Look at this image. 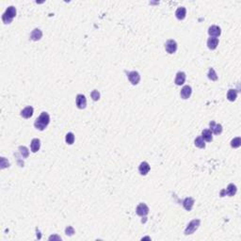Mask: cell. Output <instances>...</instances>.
Returning a JSON list of instances; mask_svg holds the SVG:
<instances>
[{
    "instance_id": "1",
    "label": "cell",
    "mask_w": 241,
    "mask_h": 241,
    "mask_svg": "<svg viewBox=\"0 0 241 241\" xmlns=\"http://www.w3.org/2000/svg\"><path fill=\"white\" fill-rule=\"evenodd\" d=\"M49 123H50V116H49V114L47 112L43 111L36 119V121L34 123V126H35L36 129H38L40 131H42V130H44L47 127Z\"/></svg>"
},
{
    "instance_id": "2",
    "label": "cell",
    "mask_w": 241,
    "mask_h": 241,
    "mask_svg": "<svg viewBox=\"0 0 241 241\" xmlns=\"http://www.w3.org/2000/svg\"><path fill=\"white\" fill-rule=\"evenodd\" d=\"M16 16V9L13 6H10L2 15V21L4 24L11 23L12 19Z\"/></svg>"
},
{
    "instance_id": "3",
    "label": "cell",
    "mask_w": 241,
    "mask_h": 241,
    "mask_svg": "<svg viewBox=\"0 0 241 241\" xmlns=\"http://www.w3.org/2000/svg\"><path fill=\"white\" fill-rule=\"evenodd\" d=\"M201 224V221L200 220H193L191 221L189 224H187L185 230V234L189 235V234H192L200 226Z\"/></svg>"
},
{
    "instance_id": "4",
    "label": "cell",
    "mask_w": 241,
    "mask_h": 241,
    "mask_svg": "<svg viewBox=\"0 0 241 241\" xmlns=\"http://www.w3.org/2000/svg\"><path fill=\"white\" fill-rule=\"evenodd\" d=\"M136 213L141 217H145L149 214V207L146 205V203H141L136 208Z\"/></svg>"
},
{
    "instance_id": "5",
    "label": "cell",
    "mask_w": 241,
    "mask_h": 241,
    "mask_svg": "<svg viewBox=\"0 0 241 241\" xmlns=\"http://www.w3.org/2000/svg\"><path fill=\"white\" fill-rule=\"evenodd\" d=\"M165 49L169 54H173L177 50V43L174 40H169L165 43Z\"/></svg>"
},
{
    "instance_id": "6",
    "label": "cell",
    "mask_w": 241,
    "mask_h": 241,
    "mask_svg": "<svg viewBox=\"0 0 241 241\" xmlns=\"http://www.w3.org/2000/svg\"><path fill=\"white\" fill-rule=\"evenodd\" d=\"M127 77L129 79V81L133 84V85H137L139 84L140 80H141V75L138 72L134 71V72H130L127 74Z\"/></svg>"
},
{
    "instance_id": "7",
    "label": "cell",
    "mask_w": 241,
    "mask_h": 241,
    "mask_svg": "<svg viewBox=\"0 0 241 241\" xmlns=\"http://www.w3.org/2000/svg\"><path fill=\"white\" fill-rule=\"evenodd\" d=\"M75 103H76V106L79 109H84L87 105V100L86 97L83 94H78L76 96L75 99Z\"/></svg>"
},
{
    "instance_id": "8",
    "label": "cell",
    "mask_w": 241,
    "mask_h": 241,
    "mask_svg": "<svg viewBox=\"0 0 241 241\" xmlns=\"http://www.w3.org/2000/svg\"><path fill=\"white\" fill-rule=\"evenodd\" d=\"M236 186L234 185V184H230V185H228V186H227V189L226 190H222L221 192V197H223L224 195H228V196H230V197H232V196H234L235 193H236Z\"/></svg>"
},
{
    "instance_id": "9",
    "label": "cell",
    "mask_w": 241,
    "mask_h": 241,
    "mask_svg": "<svg viewBox=\"0 0 241 241\" xmlns=\"http://www.w3.org/2000/svg\"><path fill=\"white\" fill-rule=\"evenodd\" d=\"M209 125H210L211 132H213L215 135H220V134H221V132H222V125L221 124L216 123L214 121H212V122H210Z\"/></svg>"
},
{
    "instance_id": "10",
    "label": "cell",
    "mask_w": 241,
    "mask_h": 241,
    "mask_svg": "<svg viewBox=\"0 0 241 241\" xmlns=\"http://www.w3.org/2000/svg\"><path fill=\"white\" fill-rule=\"evenodd\" d=\"M208 34L211 37L217 38V37H219L221 34V29L220 26H218V25H211L210 28L208 29Z\"/></svg>"
},
{
    "instance_id": "11",
    "label": "cell",
    "mask_w": 241,
    "mask_h": 241,
    "mask_svg": "<svg viewBox=\"0 0 241 241\" xmlns=\"http://www.w3.org/2000/svg\"><path fill=\"white\" fill-rule=\"evenodd\" d=\"M191 93H192V89H191V87L190 86H189V85H186V86H184L183 87V89L181 90V97L183 98V99H189L190 97V95H191Z\"/></svg>"
},
{
    "instance_id": "12",
    "label": "cell",
    "mask_w": 241,
    "mask_h": 241,
    "mask_svg": "<svg viewBox=\"0 0 241 241\" xmlns=\"http://www.w3.org/2000/svg\"><path fill=\"white\" fill-rule=\"evenodd\" d=\"M33 112H34V109L32 106H26V108H25L21 111V116L25 119H29V118L32 117Z\"/></svg>"
},
{
    "instance_id": "13",
    "label": "cell",
    "mask_w": 241,
    "mask_h": 241,
    "mask_svg": "<svg viewBox=\"0 0 241 241\" xmlns=\"http://www.w3.org/2000/svg\"><path fill=\"white\" fill-rule=\"evenodd\" d=\"M185 74L184 72H178L176 74V77H175V84L177 86H181L185 83Z\"/></svg>"
},
{
    "instance_id": "14",
    "label": "cell",
    "mask_w": 241,
    "mask_h": 241,
    "mask_svg": "<svg viewBox=\"0 0 241 241\" xmlns=\"http://www.w3.org/2000/svg\"><path fill=\"white\" fill-rule=\"evenodd\" d=\"M183 205H184V208L187 211H190L194 205V200L191 198V197H189V198H185L183 202Z\"/></svg>"
},
{
    "instance_id": "15",
    "label": "cell",
    "mask_w": 241,
    "mask_h": 241,
    "mask_svg": "<svg viewBox=\"0 0 241 241\" xmlns=\"http://www.w3.org/2000/svg\"><path fill=\"white\" fill-rule=\"evenodd\" d=\"M139 172L141 175H146L150 172V165L146 161L141 162L139 167Z\"/></svg>"
},
{
    "instance_id": "16",
    "label": "cell",
    "mask_w": 241,
    "mask_h": 241,
    "mask_svg": "<svg viewBox=\"0 0 241 241\" xmlns=\"http://www.w3.org/2000/svg\"><path fill=\"white\" fill-rule=\"evenodd\" d=\"M219 44V39L218 38H214V37H210L208 40H207V46L209 49L211 50H214L216 49L217 46Z\"/></svg>"
},
{
    "instance_id": "17",
    "label": "cell",
    "mask_w": 241,
    "mask_h": 241,
    "mask_svg": "<svg viewBox=\"0 0 241 241\" xmlns=\"http://www.w3.org/2000/svg\"><path fill=\"white\" fill-rule=\"evenodd\" d=\"M201 137L203 139V141H208V142L212 141V140H213L212 132H211V130H210V129H204V130H203V132H202V136H201Z\"/></svg>"
},
{
    "instance_id": "18",
    "label": "cell",
    "mask_w": 241,
    "mask_h": 241,
    "mask_svg": "<svg viewBox=\"0 0 241 241\" xmlns=\"http://www.w3.org/2000/svg\"><path fill=\"white\" fill-rule=\"evenodd\" d=\"M185 14H186V10H185V7H179V8L176 10V11H175V15H176V17H177L178 20H183V19H185Z\"/></svg>"
},
{
    "instance_id": "19",
    "label": "cell",
    "mask_w": 241,
    "mask_h": 241,
    "mask_svg": "<svg viewBox=\"0 0 241 241\" xmlns=\"http://www.w3.org/2000/svg\"><path fill=\"white\" fill-rule=\"evenodd\" d=\"M42 37V30L39 29H35L31 32V34H30V39H31L32 41H39Z\"/></svg>"
},
{
    "instance_id": "20",
    "label": "cell",
    "mask_w": 241,
    "mask_h": 241,
    "mask_svg": "<svg viewBox=\"0 0 241 241\" xmlns=\"http://www.w3.org/2000/svg\"><path fill=\"white\" fill-rule=\"evenodd\" d=\"M40 147H41V141L39 139H33L31 141V144H30V148H31V151L33 153H36L40 150Z\"/></svg>"
},
{
    "instance_id": "21",
    "label": "cell",
    "mask_w": 241,
    "mask_h": 241,
    "mask_svg": "<svg viewBox=\"0 0 241 241\" xmlns=\"http://www.w3.org/2000/svg\"><path fill=\"white\" fill-rule=\"evenodd\" d=\"M236 97H237V92H236V91H235V90L231 89V90H229V91H228V93H227V99H228L229 101L234 102V101H235Z\"/></svg>"
},
{
    "instance_id": "22",
    "label": "cell",
    "mask_w": 241,
    "mask_h": 241,
    "mask_svg": "<svg viewBox=\"0 0 241 241\" xmlns=\"http://www.w3.org/2000/svg\"><path fill=\"white\" fill-rule=\"evenodd\" d=\"M207 75H208V78H209L210 80H212V81H216V80H218V75H217L215 70H214L213 68H210V69H209Z\"/></svg>"
},
{
    "instance_id": "23",
    "label": "cell",
    "mask_w": 241,
    "mask_h": 241,
    "mask_svg": "<svg viewBox=\"0 0 241 241\" xmlns=\"http://www.w3.org/2000/svg\"><path fill=\"white\" fill-rule=\"evenodd\" d=\"M195 146H197L198 148H201V149L205 148L204 141H203V139L201 136L198 137V138H196V140H195Z\"/></svg>"
},
{
    "instance_id": "24",
    "label": "cell",
    "mask_w": 241,
    "mask_h": 241,
    "mask_svg": "<svg viewBox=\"0 0 241 241\" xmlns=\"http://www.w3.org/2000/svg\"><path fill=\"white\" fill-rule=\"evenodd\" d=\"M19 151H20V154H22L23 157H25V158L29 157V149L26 148L25 146H20V147H19Z\"/></svg>"
},
{
    "instance_id": "25",
    "label": "cell",
    "mask_w": 241,
    "mask_h": 241,
    "mask_svg": "<svg viewBox=\"0 0 241 241\" xmlns=\"http://www.w3.org/2000/svg\"><path fill=\"white\" fill-rule=\"evenodd\" d=\"M65 141H66V143L67 144H73L74 143V135L73 133H68L67 135H66V137H65Z\"/></svg>"
},
{
    "instance_id": "26",
    "label": "cell",
    "mask_w": 241,
    "mask_h": 241,
    "mask_svg": "<svg viewBox=\"0 0 241 241\" xmlns=\"http://www.w3.org/2000/svg\"><path fill=\"white\" fill-rule=\"evenodd\" d=\"M241 145V139L240 138H235L231 141V146L233 148H238Z\"/></svg>"
},
{
    "instance_id": "27",
    "label": "cell",
    "mask_w": 241,
    "mask_h": 241,
    "mask_svg": "<svg viewBox=\"0 0 241 241\" xmlns=\"http://www.w3.org/2000/svg\"><path fill=\"white\" fill-rule=\"evenodd\" d=\"M91 98H92L93 101H97V100H99V98H100V93H99L98 91L94 90V91H91Z\"/></svg>"
},
{
    "instance_id": "28",
    "label": "cell",
    "mask_w": 241,
    "mask_h": 241,
    "mask_svg": "<svg viewBox=\"0 0 241 241\" xmlns=\"http://www.w3.org/2000/svg\"><path fill=\"white\" fill-rule=\"evenodd\" d=\"M65 233H66L67 235H73L74 234V230L72 226H68L65 230Z\"/></svg>"
}]
</instances>
